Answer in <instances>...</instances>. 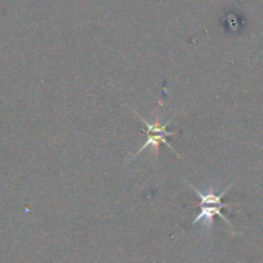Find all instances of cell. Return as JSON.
<instances>
[{"mask_svg":"<svg viewBox=\"0 0 263 263\" xmlns=\"http://www.w3.org/2000/svg\"><path fill=\"white\" fill-rule=\"evenodd\" d=\"M134 113H135L136 117L140 120V122L143 123V125H145V127H146V141L143 144V145L140 146V148H139V151L136 152V153L134 154L133 157H131V159L135 158L136 156H139L141 152H144L146 148H149V146H152V148H153L154 154H156V157H157V154H158L159 145H161V144H166V145L168 146V148L171 149V151L174 152V153L176 154L179 158H181V157L177 154V152L175 151L174 146H172L171 144H170L168 141L166 140L167 136L175 135V133L167 130V127H168V125H171L172 121H168V122H166V123H162L161 121L158 120V118H156V120H154V122L151 123V122H148L145 118L141 117L140 115H138V112H136V110H134Z\"/></svg>","mask_w":263,"mask_h":263,"instance_id":"7a4b0ae2","label":"cell"},{"mask_svg":"<svg viewBox=\"0 0 263 263\" xmlns=\"http://www.w3.org/2000/svg\"><path fill=\"white\" fill-rule=\"evenodd\" d=\"M187 185H189L193 189V192L197 193L198 197L200 198V212L198 213L195 220L193 221V226L202 222L204 228L211 229L213 225V218H215L216 216L222 218L229 226H233L230 221L228 220V217L222 213V211L225 210V208H231L230 204L222 202V198L225 197V195L228 194L229 190L234 186L233 184L229 185V186L226 187L223 192H221L220 194H217V187H211V189L205 190V192H200L197 187L193 186L190 182H187Z\"/></svg>","mask_w":263,"mask_h":263,"instance_id":"6da1fadb","label":"cell"}]
</instances>
